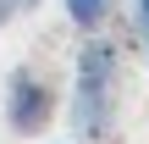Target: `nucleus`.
I'll return each mask as SVG.
<instances>
[{"label":"nucleus","mask_w":149,"mask_h":144,"mask_svg":"<svg viewBox=\"0 0 149 144\" xmlns=\"http://www.w3.org/2000/svg\"><path fill=\"white\" fill-rule=\"evenodd\" d=\"M116 105H122V50L111 39H88L77 50V72H72V100H66V122L83 144H100L116 128Z\"/></svg>","instance_id":"obj_1"},{"label":"nucleus","mask_w":149,"mask_h":144,"mask_svg":"<svg viewBox=\"0 0 149 144\" xmlns=\"http://www.w3.org/2000/svg\"><path fill=\"white\" fill-rule=\"evenodd\" d=\"M50 117H55V89H50V78H39L33 67H17V72L6 78V122H11V133L33 139V133H44Z\"/></svg>","instance_id":"obj_2"},{"label":"nucleus","mask_w":149,"mask_h":144,"mask_svg":"<svg viewBox=\"0 0 149 144\" xmlns=\"http://www.w3.org/2000/svg\"><path fill=\"white\" fill-rule=\"evenodd\" d=\"M61 6H66L72 28H83V33L105 28V22H111V11H116V0H61Z\"/></svg>","instance_id":"obj_3"},{"label":"nucleus","mask_w":149,"mask_h":144,"mask_svg":"<svg viewBox=\"0 0 149 144\" xmlns=\"http://www.w3.org/2000/svg\"><path fill=\"white\" fill-rule=\"evenodd\" d=\"M133 39L149 50V0H133Z\"/></svg>","instance_id":"obj_4"},{"label":"nucleus","mask_w":149,"mask_h":144,"mask_svg":"<svg viewBox=\"0 0 149 144\" xmlns=\"http://www.w3.org/2000/svg\"><path fill=\"white\" fill-rule=\"evenodd\" d=\"M17 11H22V0H0V28H6V22L17 17Z\"/></svg>","instance_id":"obj_5"},{"label":"nucleus","mask_w":149,"mask_h":144,"mask_svg":"<svg viewBox=\"0 0 149 144\" xmlns=\"http://www.w3.org/2000/svg\"><path fill=\"white\" fill-rule=\"evenodd\" d=\"M22 6H39V0H22Z\"/></svg>","instance_id":"obj_6"}]
</instances>
